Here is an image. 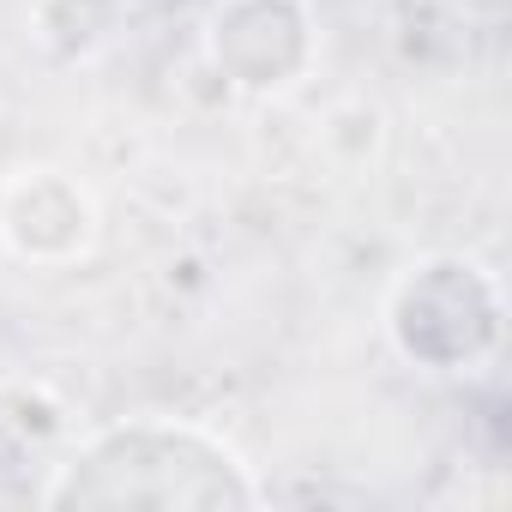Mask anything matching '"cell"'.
Listing matches in <instances>:
<instances>
[{
	"mask_svg": "<svg viewBox=\"0 0 512 512\" xmlns=\"http://www.w3.org/2000/svg\"><path fill=\"white\" fill-rule=\"evenodd\" d=\"M49 506H247L241 458L193 422H121L61 464Z\"/></svg>",
	"mask_w": 512,
	"mask_h": 512,
	"instance_id": "1",
	"label": "cell"
}]
</instances>
